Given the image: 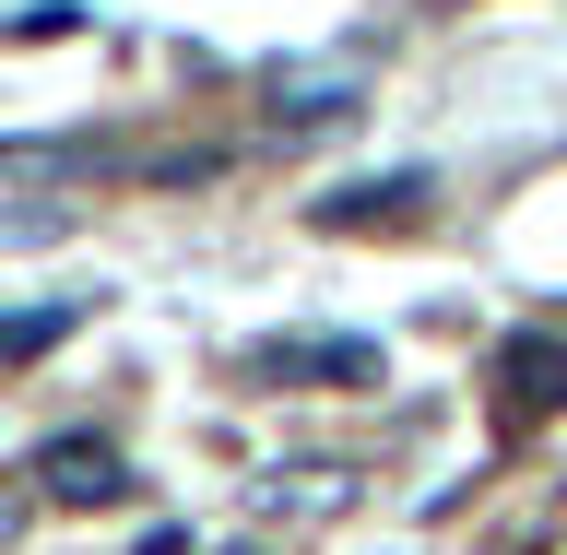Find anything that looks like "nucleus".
<instances>
[{"mask_svg": "<svg viewBox=\"0 0 567 555\" xmlns=\"http://www.w3.org/2000/svg\"><path fill=\"white\" fill-rule=\"evenodd\" d=\"M35 485L60 496V508H118L131 496V461L106 450V438H48L35 450Z\"/></svg>", "mask_w": 567, "mask_h": 555, "instance_id": "1", "label": "nucleus"}, {"mask_svg": "<svg viewBox=\"0 0 567 555\" xmlns=\"http://www.w3.org/2000/svg\"><path fill=\"white\" fill-rule=\"evenodd\" d=\"M496 390H508V414H556L567 402V343L556 331H520V343L496 354Z\"/></svg>", "mask_w": 567, "mask_h": 555, "instance_id": "2", "label": "nucleus"}, {"mask_svg": "<svg viewBox=\"0 0 567 555\" xmlns=\"http://www.w3.org/2000/svg\"><path fill=\"white\" fill-rule=\"evenodd\" d=\"M272 379H379V343H272Z\"/></svg>", "mask_w": 567, "mask_h": 555, "instance_id": "3", "label": "nucleus"}, {"mask_svg": "<svg viewBox=\"0 0 567 555\" xmlns=\"http://www.w3.org/2000/svg\"><path fill=\"white\" fill-rule=\"evenodd\" d=\"M414 202H425V177H379V189H343V202H331V225H402Z\"/></svg>", "mask_w": 567, "mask_h": 555, "instance_id": "4", "label": "nucleus"}, {"mask_svg": "<svg viewBox=\"0 0 567 555\" xmlns=\"http://www.w3.org/2000/svg\"><path fill=\"white\" fill-rule=\"evenodd\" d=\"M60 319H71V308H35V319H0V354H35V343H60Z\"/></svg>", "mask_w": 567, "mask_h": 555, "instance_id": "5", "label": "nucleus"}]
</instances>
